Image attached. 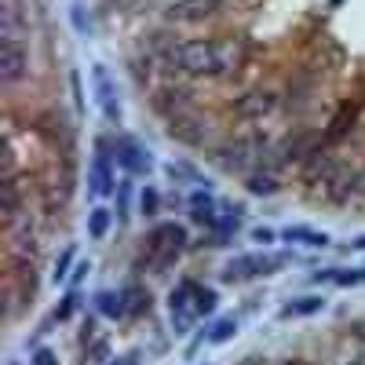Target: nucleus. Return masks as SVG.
Instances as JSON below:
<instances>
[{
	"label": "nucleus",
	"instance_id": "obj_21",
	"mask_svg": "<svg viewBox=\"0 0 365 365\" xmlns=\"http://www.w3.org/2000/svg\"><path fill=\"white\" fill-rule=\"evenodd\" d=\"M165 172H168V179H175V182H205L201 172H197L190 161H168Z\"/></svg>",
	"mask_w": 365,
	"mask_h": 365
},
{
	"label": "nucleus",
	"instance_id": "obj_31",
	"mask_svg": "<svg viewBox=\"0 0 365 365\" xmlns=\"http://www.w3.org/2000/svg\"><path fill=\"white\" fill-rule=\"evenodd\" d=\"M34 365H58V358H55V351H48V347H41V351L34 354Z\"/></svg>",
	"mask_w": 365,
	"mask_h": 365
},
{
	"label": "nucleus",
	"instance_id": "obj_13",
	"mask_svg": "<svg viewBox=\"0 0 365 365\" xmlns=\"http://www.w3.org/2000/svg\"><path fill=\"white\" fill-rule=\"evenodd\" d=\"M274 106H278V96H274V91H267V88H256V91H249V96L237 99L234 113L245 117V120H259V117H267Z\"/></svg>",
	"mask_w": 365,
	"mask_h": 365
},
{
	"label": "nucleus",
	"instance_id": "obj_20",
	"mask_svg": "<svg viewBox=\"0 0 365 365\" xmlns=\"http://www.w3.org/2000/svg\"><path fill=\"white\" fill-rule=\"evenodd\" d=\"M96 307L106 318H125V296H120V292H99L96 296Z\"/></svg>",
	"mask_w": 365,
	"mask_h": 365
},
{
	"label": "nucleus",
	"instance_id": "obj_11",
	"mask_svg": "<svg viewBox=\"0 0 365 365\" xmlns=\"http://www.w3.org/2000/svg\"><path fill=\"white\" fill-rule=\"evenodd\" d=\"M29 73V55L22 44H0V81L19 84Z\"/></svg>",
	"mask_w": 365,
	"mask_h": 365
},
{
	"label": "nucleus",
	"instance_id": "obj_6",
	"mask_svg": "<svg viewBox=\"0 0 365 365\" xmlns=\"http://www.w3.org/2000/svg\"><path fill=\"white\" fill-rule=\"evenodd\" d=\"M113 158H117V165L125 168L128 175H146L150 168H154V158H150V150H146L139 139H132V135H117V143H113Z\"/></svg>",
	"mask_w": 365,
	"mask_h": 365
},
{
	"label": "nucleus",
	"instance_id": "obj_8",
	"mask_svg": "<svg viewBox=\"0 0 365 365\" xmlns=\"http://www.w3.org/2000/svg\"><path fill=\"white\" fill-rule=\"evenodd\" d=\"M194 289H197V282H179L175 289H172V296H168V311H172V325H175V332H187L194 322H197V311H194Z\"/></svg>",
	"mask_w": 365,
	"mask_h": 365
},
{
	"label": "nucleus",
	"instance_id": "obj_4",
	"mask_svg": "<svg viewBox=\"0 0 365 365\" xmlns=\"http://www.w3.org/2000/svg\"><path fill=\"white\" fill-rule=\"evenodd\" d=\"M259 154H263V139H237V143L216 150V165L223 172H252L263 161Z\"/></svg>",
	"mask_w": 365,
	"mask_h": 365
},
{
	"label": "nucleus",
	"instance_id": "obj_17",
	"mask_svg": "<svg viewBox=\"0 0 365 365\" xmlns=\"http://www.w3.org/2000/svg\"><path fill=\"white\" fill-rule=\"evenodd\" d=\"M19 212H22V190H19V179L8 175L4 179V220H8V227H15Z\"/></svg>",
	"mask_w": 365,
	"mask_h": 365
},
{
	"label": "nucleus",
	"instance_id": "obj_24",
	"mask_svg": "<svg viewBox=\"0 0 365 365\" xmlns=\"http://www.w3.org/2000/svg\"><path fill=\"white\" fill-rule=\"evenodd\" d=\"M128 208H132V182L120 179V182H117V216L128 220Z\"/></svg>",
	"mask_w": 365,
	"mask_h": 365
},
{
	"label": "nucleus",
	"instance_id": "obj_16",
	"mask_svg": "<svg viewBox=\"0 0 365 365\" xmlns=\"http://www.w3.org/2000/svg\"><path fill=\"white\" fill-rule=\"evenodd\" d=\"M325 307V296H299L292 303H285L282 307V318H311Z\"/></svg>",
	"mask_w": 365,
	"mask_h": 365
},
{
	"label": "nucleus",
	"instance_id": "obj_15",
	"mask_svg": "<svg viewBox=\"0 0 365 365\" xmlns=\"http://www.w3.org/2000/svg\"><path fill=\"white\" fill-rule=\"evenodd\" d=\"M285 241H292V245H311V249H325L329 245V234L325 230H311V227H289L282 230Z\"/></svg>",
	"mask_w": 365,
	"mask_h": 365
},
{
	"label": "nucleus",
	"instance_id": "obj_28",
	"mask_svg": "<svg viewBox=\"0 0 365 365\" xmlns=\"http://www.w3.org/2000/svg\"><path fill=\"white\" fill-rule=\"evenodd\" d=\"M70 19H73V26H77L81 37H91V19H84V8H81V4L70 8Z\"/></svg>",
	"mask_w": 365,
	"mask_h": 365
},
{
	"label": "nucleus",
	"instance_id": "obj_29",
	"mask_svg": "<svg viewBox=\"0 0 365 365\" xmlns=\"http://www.w3.org/2000/svg\"><path fill=\"white\" fill-rule=\"evenodd\" d=\"M73 307H77V292H70V296H66L63 303H58V311H55V318H58V322H66V318L73 314Z\"/></svg>",
	"mask_w": 365,
	"mask_h": 365
},
{
	"label": "nucleus",
	"instance_id": "obj_2",
	"mask_svg": "<svg viewBox=\"0 0 365 365\" xmlns=\"http://www.w3.org/2000/svg\"><path fill=\"white\" fill-rule=\"evenodd\" d=\"M187 241L190 237H187V230H182L179 223H161V227L150 230V237H146L143 263L150 270H165V267H172L179 259V252L187 249Z\"/></svg>",
	"mask_w": 365,
	"mask_h": 365
},
{
	"label": "nucleus",
	"instance_id": "obj_9",
	"mask_svg": "<svg viewBox=\"0 0 365 365\" xmlns=\"http://www.w3.org/2000/svg\"><path fill=\"white\" fill-rule=\"evenodd\" d=\"M106 139L96 143V158H91V168H88V190L96 194V197H106L113 194V168H110V154H106Z\"/></svg>",
	"mask_w": 365,
	"mask_h": 365
},
{
	"label": "nucleus",
	"instance_id": "obj_23",
	"mask_svg": "<svg viewBox=\"0 0 365 365\" xmlns=\"http://www.w3.org/2000/svg\"><path fill=\"white\" fill-rule=\"evenodd\" d=\"M194 311H197V318L216 311V292L205 289V285H197V289H194Z\"/></svg>",
	"mask_w": 365,
	"mask_h": 365
},
{
	"label": "nucleus",
	"instance_id": "obj_26",
	"mask_svg": "<svg viewBox=\"0 0 365 365\" xmlns=\"http://www.w3.org/2000/svg\"><path fill=\"white\" fill-rule=\"evenodd\" d=\"M332 285H365V267H354V270H340L336 267V282H332Z\"/></svg>",
	"mask_w": 365,
	"mask_h": 365
},
{
	"label": "nucleus",
	"instance_id": "obj_22",
	"mask_svg": "<svg viewBox=\"0 0 365 365\" xmlns=\"http://www.w3.org/2000/svg\"><path fill=\"white\" fill-rule=\"evenodd\" d=\"M234 332H237V318H220L216 325L208 329V336H205V340H208V344H227Z\"/></svg>",
	"mask_w": 365,
	"mask_h": 365
},
{
	"label": "nucleus",
	"instance_id": "obj_12",
	"mask_svg": "<svg viewBox=\"0 0 365 365\" xmlns=\"http://www.w3.org/2000/svg\"><path fill=\"white\" fill-rule=\"evenodd\" d=\"M358 182H361V175H358L351 165H336V168H332V175L325 179V197L336 201V205H344V201L358 190Z\"/></svg>",
	"mask_w": 365,
	"mask_h": 365
},
{
	"label": "nucleus",
	"instance_id": "obj_10",
	"mask_svg": "<svg viewBox=\"0 0 365 365\" xmlns=\"http://www.w3.org/2000/svg\"><path fill=\"white\" fill-rule=\"evenodd\" d=\"M220 8H223V0H175V4L165 11L168 15V22H205V19H212V15H220Z\"/></svg>",
	"mask_w": 365,
	"mask_h": 365
},
{
	"label": "nucleus",
	"instance_id": "obj_1",
	"mask_svg": "<svg viewBox=\"0 0 365 365\" xmlns=\"http://www.w3.org/2000/svg\"><path fill=\"white\" fill-rule=\"evenodd\" d=\"M172 70L187 77H227L245 63L241 41H182L168 51Z\"/></svg>",
	"mask_w": 365,
	"mask_h": 365
},
{
	"label": "nucleus",
	"instance_id": "obj_32",
	"mask_svg": "<svg viewBox=\"0 0 365 365\" xmlns=\"http://www.w3.org/2000/svg\"><path fill=\"white\" fill-rule=\"evenodd\" d=\"M88 270H91V263H88V259H81V263L73 267V274H70V285H73V289L81 285V278H84V274H88Z\"/></svg>",
	"mask_w": 365,
	"mask_h": 365
},
{
	"label": "nucleus",
	"instance_id": "obj_30",
	"mask_svg": "<svg viewBox=\"0 0 365 365\" xmlns=\"http://www.w3.org/2000/svg\"><path fill=\"white\" fill-rule=\"evenodd\" d=\"M252 241H259V245L267 249V245H274V241H278V234H274L270 227H256V230H252Z\"/></svg>",
	"mask_w": 365,
	"mask_h": 365
},
{
	"label": "nucleus",
	"instance_id": "obj_34",
	"mask_svg": "<svg viewBox=\"0 0 365 365\" xmlns=\"http://www.w3.org/2000/svg\"><path fill=\"white\" fill-rule=\"evenodd\" d=\"M241 365H263V358H256V354H252V358H245Z\"/></svg>",
	"mask_w": 365,
	"mask_h": 365
},
{
	"label": "nucleus",
	"instance_id": "obj_7",
	"mask_svg": "<svg viewBox=\"0 0 365 365\" xmlns=\"http://www.w3.org/2000/svg\"><path fill=\"white\" fill-rule=\"evenodd\" d=\"M91 88H96V103L103 110V117L110 120V125H120V99H117V84L110 77L106 66H91Z\"/></svg>",
	"mask_w": 365,
	"mask_h": 365
},
{
	"label": "nucleus",
	"instance_id": "obj_18",
	"mask_svg": "<svg viewBox=\"0 0 365 365\" xmlns=\"http://www.w3.org/2000/svg\"><path fill=\"white\" fill-rule=\"evenodd\" d=\"M110 223H113V212H110V208H103V205L91 208V212H88V237H91V241H103V237L110 234Z\"/></svg>",
	"mask_w": 365,
	"mask_h": 365
},
{
	"label": "nucleus",
	"instance_id": "obj_25",
	"mask_svg": "<svg viewBox=\"0 0 365 365\" xmlns=\"http://www.w3.org/2000/svg\"><path fill=\"white\" fill-rule=\"evenodd\" d=\"M139 208H143V216H158V208H161V194L154 187H146L139 194Z\"/></svg>",
	"mask_w": 365,
	"mask_h": 365
},
{
	"label": "nucleus",
	"instance_id": "obj_27",
	"mask_svg": "<svg viewBox=\"0 0 365 365\" xmlns=\"http://www.w3.org/2000/svg\"><path fill=\"white\" fill-rule=\"evenodd\" d=\"M70 263H73V249H63V256L55 259V274H51V278H55V285L70 278Z\"/></svg>",
	"mask_w": 365,
	"mask_h": 365
},
{
	"label": "nucleus",
	"instance_id": "obj_33",
	"mask_svg": "<svg viewBox=\"0 0 365 365\" xmlns=\"http://www.w3.org/2000/svg\"><path fill=\"white\" fill-rule=\"evenodd\" d=\"M351 249H358V252H365V234H361V237H354V241H351Z\"/></svg>",
	"mask_w": 365,
	"mask_h": 365
},
{
	"label": "nucleus",
	"instance_id": "obj_14",
	"mask_svg": "<svg viewBox=\"0 0 365 365\" xmlns=\"http://www.w3.org/2000/svg\"><path fill=\"white\" fill-rule=\"evenodd\" d=\"M245 190L256 194V197H274V194L282 190V179H278V172H274V168H252L245 175Z\"/></svg>",
	"mask_w": 365,
	"mask_h": 365
},
{
	"label": "nucleus",
	"instance_id": "obj_3",
	"mask_svg": "<svg viewBox=\"0 0 365 365\" xmlns=\"http://www.w3.org/2000/svg\"><path fill=\"white\" fill-rule=\"evenodd\" d=\"M289 256H234L227 267H223V282L230 285H241V282H252L259 278V274H274L278 267H285Z\"/></svg>",
	"mask_w": 365,
	"mask_h": 365
},
{
	"label": "nucleus",
	"instance_id": "obj_19",
	"mask_svg": "<svg viewBox=\"0 0 365 365\" xmlns=\"http://www.w3.org/2000/svg\"><path fill=\"white\" fill-rule=\"evenodd\" d=\"M120 296H125V318H132V314H143V311H150V292H146V289L132 285V289H125Z\"/></svg>",
	"mask_w": 365,
	"mask_h": 365
},
{
	"label": "nucleus",
	"instance_id": "obj_5",
	"mask_svg": "<svg viewBox=\"0 0 365 365\" xmlns=\"http://www.w3.org/2000/svg\"><path fill=\"white\" fill-rule=\"evenodd\" d=\"M168 135L182 146H205L212 135V120L197 117V113H172L168 120Z\"/></svg>",
	"mask_w": 365,
	"mask_h": 365
}]
</instances>
